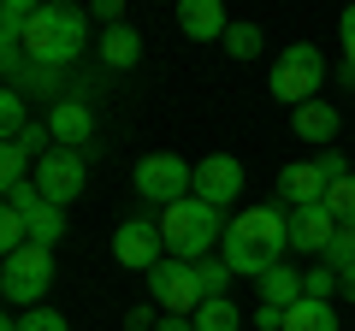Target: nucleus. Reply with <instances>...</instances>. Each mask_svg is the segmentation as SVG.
Instances as JSON below:
<instances>
[{"label": "nucleus", "mask_w": 355, "mask_h": 331, "mask_svg": "<svg viewBox=\"0 0 355 331\" xmlns=\"http://www.w3.org/2000/svg\"><path fill=\"white\" fill-rule=\"evenodd\" d=\"M225 267L237 278H266L272 267H284V249H291V213L279 207H249L225 225Z\"/></svg>", "instance_id": "1"}, {"label": "nucleus", "mask_w": 355, "mask_h": 331, "mask_svg": "<svg viewBox=\"0 0 355 331\" xmlns=\"http://www.w3.org/2000/svg\"><path fill=\"white\" fill-rule=\"evenodd\" d=\"M83 48H89L83 6L53 0V6H36V12H30V24H24V60L30 65H42V71H65Z\"/></svg>", "instance_id": "2"}, {"label": "nucleus", "mask_w": 355, "mask_h": 331, "mask_svg": "<svg viewBox=\"0 0 355 331\" xmlns=\"http://www.w3.org/2000/svg\"><path fill=\"white\" fill-rule=\"evenodd\" d=\"M160 237H166V255L172 260H207V249L214 242H225V219H219V207H207L202 195H190V202H178L160 213Z\"/></svg>", "instance_id": "3"}, {"label": "nucleus", "mask_w": 355, "mask_h": 331, "mask_svg": "<svg viewBox=\"0 0 355 331\" xmlns=\"http://www.w3.org/2000/svg\"><path fill=\"white\" fill-rule=\"evenodd\" d=\"M320 83H326V53L314 42H291L272 60V101L308 107V101H320Z\"/></svg>", "instance_id": "4"}, {"label": "nucleus", "mask_w": 355, "mask_h": 331, "mask_svg": "<svg viewBox=\"0 0 355 331\" xmlns=\"http://www.w3.org/2000/svg\"><path fill=\"white\" fill-rule=\"evenodd\" d=\"M53 290V249H42V242H30V249H18V255H6V267H0V296L12 307H42V296Z\"/></svg>", "instance_id": "5"}, {"label": "nucleus", "mask_w": 355, "mask_h": 331, "mask_svg": "<svg viewBox=\"0 0 355 331\" xmlns=\"http://www.w3.org/2000/svg\"><path fill=\"white\" fill-rule=\"evenodd\" d=\"M137 195L142 202H160V207H178L196 195V166L184 154H142L137 160Z\"/></svg>", "instance_id": "6"}, {"label": "nucleus", "mask_w": 355, "mask_h": 331, "mask_svg": "<svg viewBox=\"0 0 355 331\" xmlns=\"http://www.w3.org/2000/svg\"><path fill=\"white\" fill-rule=\"evenodd\" d=\"M148 302L160 307V314L196 319V307H202L207 296H202V278H196V267H190V260H172V255H166L160 267L148 272Z\"/></svg>", "instance_id": "7"}, {"label": "nucleus", "mask_w": 355, "mask_h": 331, "mask_svg": "<svg viewBox=\"0 0 355 331\" xmlns=\"http://www.w3.org/2000/svg\"><path fill=\"white\" fill-rule=\"evenodd\" d=\"M113 260L119 267H130V272H142L148 278L154 267L166 260V237H160V219H125L119 225V237H113Z\"/></svg>", "instance_id": "8"}, {"label": "nucleus", "mask_w": 355, "mask_h": 331, "mask_svg": "<svg viewBox=\"0 0 355 331\" xmlns=\"http://www.w3.org/2000/svg\"><path fill=\"white\" fill-rule=\"evenodd\" d=\"M36 190L48 195L53 207H71L77 195H83V154L71 148H48L36 160Z\"/></svg>", "instance_id": "9"}, {"label": "nucleus", "mask_w": 355, "mask_h": 331, "mask_svg": "<svg viewBox=\"0 0 355 331\" xmlns=\"http://www.w3.org/2000/svg\"><path fill=\"white\" fill-rule=\"evenodd\" d=\"M196 195H202L207 207H231L243 195V160H231V154H207V160L196 166Z\"/></svg>", "instance_id": "10"}, {"label": "nucleus", "mask_w": 355, "mask_h": 331, "mask_svg": "<svg viewBox=\"0 0 355 331\" xmlns=\"http://www.w3.org/2000/svg\"><path fill=\"white\" fill-rule=\"evenodd\" d=\"M48 130H53V148H71V154H89V136H95V113L71 95H60L48 113Z\"/></svg>", "instance_id": "11"}, {"label": "nucleus", "mask_w": 355, "mask_h": 331, "mask_svg": "<svg viewBox=\"0 0 355 331\" xmlns=\"http://www.w3.org/2000/svg\"><path fill=\"white\" fill-rule=\"evenodd\" d=\"M331 237H338V219L326 213V202L291 207V249H302V255H326Z\"/></svg>", "instance_id": "12"}, {"label": "nucleus", "mask_w": 355, "mask_h": 331, "mask_svg": "<svg viewBox=\"0 0 355 331\" xmlns=\"http://www.w3.org/2000/svg\"><path fill=\"white\" fill-rule=\"evenodd\" d=\"M326 172H320V160H291L279 172V202H291V207H314V202H326Z\"/></svg>", "instance_id": "13"}, {"label": "nucleus", "mask_w": 355, "mask_h": 331, "mask_svg": "<svg viewBox=\"0 0 355 331\" xmlns=\"http://www.w3.org/2000/svg\"><path fill=\"white\" fill-rule=\"evenodd\" d=\"M178 30L190 42H225V6L219 0H178Z\"/></svg>", "instance_id": "14"}, {"label": "nucleus", "mask_w": 355, "mask_h": 331, "mask_svg": "<svg viewBox=\"0 0 355 331\" xmlns=\"http://www.w3.org/2000/svg\"><path fill=\"white\" fill-rule=\"evenodd\" d=\"M302 296H308V284H302V272H291V267H272V272L261 278V307H279V314H291Z\"/></svg>", "instance_id": "15"}, {"label": "nucleus", "mask_w": 355, "mask_h": 331, "mask_svg": "<svg viewBox=\"0 0 355 331\" xmlns=\"http://www.w3.org/2000/svg\"><path fill=\"white\" fill-rule=\"evenodd\" d=\"M296 136H302V142H331V136H338V107H326V101L296 107Z\"/></svg>", "instance_id": "16"}, {"label": "nucleus", "mask_w": 355, "mask_h": 331, "mask_svg": "<svg viewBox=\"0 0 355 331\" xmlns=\"http://www.w3.org/2000/svg\"><path fill=\"white\" fill-rule=\"evenodd\" d=\"M284 331H338V314H331V302H296L291 314H284Z\"/></svg>", "instance_id": "17"}, {"label": "nucleus", "mask_w": 355, "mask_h": 331, "mask_svg": "<svg viewBox=\"0 0 355 331\" xmlns=\"http://www.w3.org/2000/svg\"><path fill=\"white\" fill-rule=\"evenodd\" d=\"M137 53H142V42H137V30H130V24H119V30H107V36H101V60L113 65V71L137 65Z\"/></svg>", "instance_id": "18"}, {"label": "nucleus", "mask_w": 355, "mask_h": 331, "mask_svg": "<svg viewBox=\"0 0 355 331\" xmlns=\"http://www.w3.org/2000/svg\"><path fill=\"white\" fill-rule=\"evenodd\" d=\"M30 219V242H42V249H53V242L65 237V207H53V202H42L36 213H24Z\"/></svg>", "instance_id": "19"}, {"label": "nucleus", "mask_w": 355, "mask_h": 331, "mask_svg": "<svg viewBox=\"0 0 355 331\" xmlns=\"http://www.w3.org/2000/svg\"><path fill=\"white\" fill-rule=\"evenodd\" d=\"M237 325H243V314H237V302H231V296L196 307V331H237Z\"/></svg>", "instance_id": "20"}, {"label": "nucleus", "mask_w": 355, "mask_h": 331, "mask_svg": "<svg viewBox=\"0 0 355 331\" xmlns=\"http://www.w3.org/2000/svg\"><path fill=\"white\" fill-rule=\"evenodd\" d=\"M0 331H71V325H65L60 307H30V314H6Z\"/></svg>", "instance_id": "21"}, {"label": "nucleus", "mask_w": 355, "mask_h": 331, "mask_svg": "<svg viewBox=\"0 0 355 331\" xmlns=\"http://www.w3.org/2000/svg\"><path fill=\"white\" fill-rule=\"evenodd\" d=\"M0 130H6V142H18L30 130V107H24V95H18V89L0 95Z\"/></svg>", "instance_id": "22"}, {"label": "nucleus", "mask_w": 355, "mask_h": 331, "mask_svg": "<svg viewBox=\"0 0 355 331\" xmlns=\"http://www.w3.org/2000/svg\"><path fill=\"white\" fill-rule=\"evenodd\" d=\"M196 278H202L207 302H219V296H231V278H237V272H231L225 260H196Z\"/></svg>", "instance_id": "23"}, {"label": "nucleus", "mask_w": 355, "mask_h": 331, "mask_svg": "<svg viewBox=\"0 0 355 331\" xmlns=\"http://www.w3.org/2000/svg\"><path fill=\"white\" fill-rule=\"evenodd\" d=\"M225 53L231 60H254V53H261V24H231L225 30Z\"/></svg>", "instance_id": "24"}, {"label": "nucleus", "mask_w": 355, "mask_h": 331, "mask_svg": "<svg viewBox=\"0 0 355 331\" xmlns=\"http://www.w3.org/2000/svg\"><path fill=\"white\" fill-rule=\"evenodd\" d=\"M320 260H326L331 272H349L355 267V225H338V237H331V249Z\"/></svg>", "instance_id": "25"}, {"label": "nucleus", "mask_w": 355, "mask_h": 331, "mask_svg": "<svg viewBox=\"0 0 355 331\" xmlns=\"http://www.w3.org/2000/svg\"><path fill=\"white\" fill-rule=\"evenodd\" d=\"M326 213L338 219V225H355V178H343V184L326 190Z\"/></svg>", "instance_id": "26"}, {"label": "nucleus", "mask_w": 355, "mask_h": 331, "mask_svg": "<svg viewBox=\"0 0 355 331\" xmlns=\"http://www.w3.org/2000/svg\"><path fill=\"white\" fill-rule=\"evenodd\" d=\"M24 172H30V148L24 142H6L0 148V184H24Z\"/></svg>", "instance_id": "27"}, {"label": "nucleus", "mask_w": 355, "mask_h": 331, "mask_svg": "<svg viewBox=\"0 0 355 331\" xmlns=\"http://www.w3.org/2000/svg\"><path fill=\"white\" fill-rule=\"evenodd\" d=\"M0 190H6V207H12V213H36V207L48 202V195L36 190V178H24V184H0Z\"/></svg>", "instance_id": "28"}, {"label": "nucleus", "mask_w": 355, "mask_h": 331, "mask_svg": "<svg viewBox=\"0 0 355 331\" xmlns=\"http://www.w3.org/2000/svg\"><path fill=\"white\" fill-rule=\"evenodd\" d=\"M302 284H308V302H331V296H338V272H331L326 260H320L314 272H302Z\"/></svg>", "instance_id": "29"}, {"label": "nucleus", "mask_w": 355, "mask_h": 331, "mask_svg": "<svg viewBox=\"0 0 355 331\" xmlns=\"http://www.w3.org/2000/svg\"><path fill=\"white\" fill-rule=\"evenodd\" d=\"M320 172H326V184H343V178H355V172H349V160H343L338 148H326V154H320Z\"/></svg>", "instance_id": "30"}, {"label": "nucleus", "mask_w": 355, "mask_h": 331, "mask_svg": "<svg viewBox=\"0 0 355 331\" xmlns=\"http://www.w3.org/2000/svg\"><path fill=\"white\" fill-rule=\"evenodd\" d=\"M154 325H160V307H154V302H142V307L125 314V331H154Z\"/></svg>", "instance_id": "31"}, {"label": "nucleus", "mask_w": 355, "mask_h": 331, "mask_svg": "<svg viewBox=\"0 0 355 331\" xmlns=\"http://www.w3.org/2000/svg\"><path fill=\"white\" fill-rule=\"evenodd\" d=\"M89 18H101L107 30H119V24H125V6H119V0H95V6H89Z\"/></svg>", "instance_id": "32"}, {"label": "nucleus", "mask_w": 355, "mask_h": 331, "mask_svg": "<svg viewBox=\"0 0 355 331\" xmlns=\"http://www.w3.org/2000/svg\"><path fill=\"white\" fill-rule=\"evenodd\" d=\"M338 30H343V53H349V71H355V6H343V18H338Z\"/></svg>", "instance_id": "33"}, {"label": "nucleus", "mask_w": 355, "mask_h": 331, "mask_svg": "<svg viewBox=\"0 0 355 331\" xmlns=\"http://www.w3.org/2000/svg\"><path fill=\"white\" fill-rule=\"evenodd\" d=\"M254 325H261V331H284V314H279V307H254Z\"/></svg>", "instance_id": "34"}, {"label": "nucleus", "mask_w": 355, "mask_h": 331, "mask_svg": "<svg viewBox=\"0 0 355 331\" xmlns=\"http://www.w3.org/2000/svg\"><path fill=\"white\" fill-rule=\"evenodd\" d=\"M154 331H196V319H178V314H160V325Z\"/></svg>", "instance_id": "35"}, {"label": "nucleus", "mask_w": 355, "mask_h": 331, "mask_svg": "<svg viewBox=\"0 0 355 331\" xmlns=\"http://www.w3.org/2000/svg\"><path fill=\"white\" fill-rule=\"evenodd\" d=\"M338 296H343V302H355V267L338 272Z\"/></svg>", "instance_id": "36"}]
</instances>
